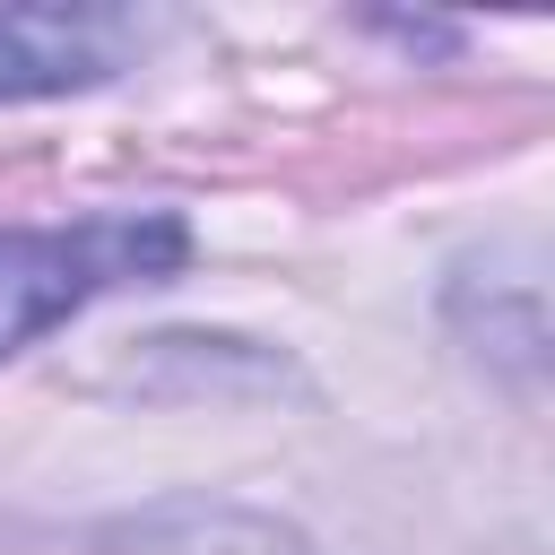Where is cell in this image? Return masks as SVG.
Masks as SVG:
<instances>
[{
  "label": "cell",
  "instance_id": "2",
  "mask_svg": "<svg viewBox=\"0 0 555 555\" xmlns=\"http://www.w3.org/2000/svg\"><path fill=\"white\" fill-rule=\"evenodd\" d=\"M130 61V17L113 9H0V104L69 95Z\"/></svg>",
  "mask_w": 555,
  "mask_h": 555
},
{
  "label": "cell",
  "instance_id": "1",
  "mask_svg": "<svg viewBox=\"0 0 555 555\" xmlns=\"http://www.w3.org/2000/svg\"><path fill=\"white\" fill-rule=\"evenodd\" d=\"M191 234L182 217L147 208V217H78V225H9L0 234V356H17L26 338H43L52 321H69L78 304L113 295V286H147L165 269H182Z\"/></svg>",
  "mask_w": 555,
  "mask_h": 555
}]
</instances>
